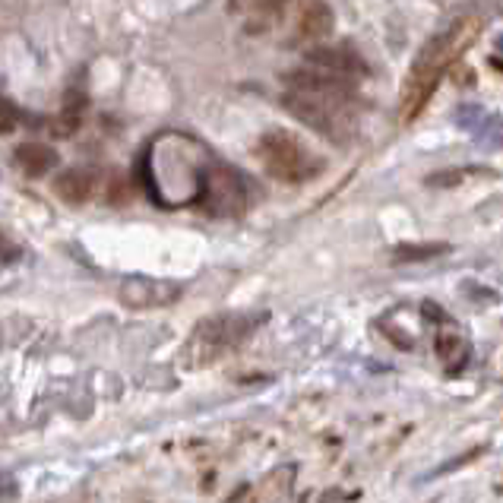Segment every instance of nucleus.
Instances as JSON below:
<instances>
[{"label": "nucleus", "instance_id": "1", "mask_svg": "<svg viewBox=\"0 0 503 503\" xmlns=\"http://www.w3.org/2000/svg\"><path fill=\"white\" fill-rule=\"evenodd\" d=\"M478 32H481V20H478V16H463V20H456L447 32L430 39L428 45L415 54L409 76H405V82H403V101H399V117H403L405 124L421 115V108L428 105V99L434 95L443 70L450 67L459 54L475 41Z\"/></svg>", "mask_w": 503, "mask_h": 503}, {"label": "nucleus", "instance_id": "2", "mask_svg": "<svg viewBox=\"0 0 503 503\" xmlns=\"http://www.w3.org/2000/svg\"><path fill=\"white\" fill-rule=\"evenodd\" d=\"M256 159L269 178L282 184H301L320 171L323 161L289 130H269L256 143Z\"/></svg>", "mask_w": 503, "mask_h": 503}, {"label": "nucleus", "instance_id": "3", "mask_svg": "<svg viewBox=\"0 0 503 503\" xmlns=\"http://www.w3.org/2000/svg\"><path fill=\"white\" fill-rule=\"evenodd\" d=\"M282 105L289 108L298 121L308 124L314 134L326 136V140H333V143H345L351 130H355L349 101H335V99H323V95H310V92L289 89L285 99H282Z\"/></svg>", "mask_w": 503, "mask_h": 503}, {"label": "nucleus", "instance_id": "4", "mask_svg": "<svg viewBox=\"0 0 503 503\" xmlns=\"http://www.w3.org/2000/svg\"><path fill=\"white\" fill-rule=\"evenodd\" d=\"M250 329H254V320H250V317H241V314L206 317V320L190 333L187 345H184V358H187V364L215 361L219 355L235 349L241 339H247Z\"/></svg>", "mask_w": 503, "mask_h": 503}, {"label": "nucleus", "instance_id": "5", "mask_svg": "<svg viewBox=\"0 0 503 503\" xmlns=\"http://www.w3.org/2000/svg\"><path fill=\"white\" fill-rule=\"evenodd\" d=\"M200 206L203 212H209L212 219H235L247 209V190L244 181L225 165L206 168L200 187Z\"/></svg>", "mask_w": 503, "mask_h": 503}, {"label": "nucleus", "instance_id": "6", "mask_svg": "<svg viewBox=\"0 0 503 503\" xmlns=\"http://www.w3.org/2000/svg\"><path fill=\"white\" fill-rule=\"evenodd\" d=\"M121 301L127 308L136 310H149V308H168L181 298V285L178 282H165V279H149V275H134L121 285Z\"/></svg>", "mask_w": 503, "mask_h": 503}, {"label": "nucleus", "instance_id": "7", "mask_svg": "<svg viewBox=\"0 0 503 503\" xmlns=\"http://www.w3.org/2000/svg\"><path fill=\"white\" fill-rule=\"evenodd\" d=\"M289 89H298V92H310V95H323V99H335V101H351L355 99V86L345 76L326 74V70L317 67H304L295 70V74L285 76Z\"/></svg>", "mask_w": 503, "mask_h": 503}, {"label": "nucleus", "instance_id": "8", "mask_svg": "<svg viewBox=\"0 0 503 503\" xmlns=\"http://www.w3.org/2000/svg\"><path fill=\"white\" fill-rule=\"evenodd\" d=\"M308 67L326 70V74L345 76V80H358L368 74L361 54H355L351 48H335V45H320L314 51H308Z\"/></svg>", "mask_w": 503, "mask_h": 503}, {"label": "nucleus", "instance_id": "9", "mask_svg": "<svg viewBox=\"0 0 503 503\" xmlns=\"http://www.w3.org/2000/svg\"><path fill=\"white\" fill-rule=\"evenodd\" d=\"M335 26L333 7L323 4V0H308L301 10L295 13V26H291V35L298 41H323Z\"/></svg>", "mask_w": 503, "mask_h": 503}, {"label": "nucleus", "instance_id": "10", "mask_svg": "<svg viewBox=\"0 0 503 503\" xmlns=\"http://www.w3.org/2000/svg\"><path fill=\"white\" fill-rule=\"evenodd\" d=\"M54 194L61 196L64 203H70V206H80L95 194V171L86 165L67 168V171L54 178Z\"/></svg>", "mask_w": 503, "mask_h": 503}, {"label": "nucleus", "instance_id": "11", "mask_svg": "<svg viewBox=\"0 0 503 503\" xmlns=\"http://www.w3.org/2000/svg\"><path fill=\"white\" fill-rule=\"evenodd\" d=\"M16 165L26 171L29 178H41L48 175L54 165H57V152H54L48 143H39V140H29V143H20L13 152Z\"/></svg>", "mask_w": 503, "mask_h": 503}, {"label": "nucleus", "instance_id": "12", "mask_svg": "<svg viewBox=\"0 0 503 503\" xmlns=\"http://www.w3.org/2000/svg\"><path fill=\"white\" fill-rule=\"evenodd\" d=\"M456 124L463 130H469L472 136L481 140H500V124L490 111H484L481 105H459L456 108Z\"/></svg>", "mask_w": 503, "mask_h": 503}, {"label": "nucleus", "instance_id": "13", "mask_svg": "<svg viewBox=\"0 0 503 503\" xmlns=\"http://www.w3.org/2000/svg\"><path fill=\"white\" fill-rule=\"evenodd\" d=\"M82 115H86V92H82V89H70V92L64 95L61 115L54 117V134L70 136L82 124Z\"/></svg>", "mask_w": 503, "mask_h": 503}, {"label": "nucleus", "instance_id": "14", "mask_svg": "<svg viewBox=\"0 0 503 503\" xmlns=\"http://www.w3.org/2000/svg\"><path fill=\"white\" fill-rule=\"evenodd\" d=\"M447 244H403V247H396V260H430V256H440L447 254Z\"/></svg>", "mask_w": 503, "mask_h": 503}, {"label": "nucleus", "instance_id": "15", "mask_svg": "<svg viewBox=\"0 0 503 503\" xmlns=\"http://www.w3.org/2000/svg\"><path fill=\"white\" fill-rule=\"evenodd\" d=\"M469 175H472L469 168H447V171H440V175L428 178V187H456V184H463Z\"/></svg>", "mask_w": 503, "mask_h": 503}, {"label": "nucleus", "instance_id": "16", "mask_svg": "<svg viewBox=\"0 0 503 503\" xmlns=\"http://www.w3.org/2000/svg\"><path fill=\"white\" fill-rule=\"evenodd\" d=\"M289 4L291 0H256L254 10H250V16H260L263 22H269V20H275V16L282 13Z\"/></svg>", "mask_w": 503, "mask_h": 503}, {"label": "nucleus", "instance_id": "17", "mask_svg": "<svg viewBox=\"0 0 503 503\" xmlns=\"http://www.w3.org/2000/svg\"><path fill=\"white\" fill-rule=\"evenodd\" d=\"M456 345H463V343H459V339H456V333L440 335V339H437V355H440V358L456 355Z\"/></svg>", "mask_w": 503, "mask_h": 503}, {"label": "nucleus", "instance_id": "18", "mask_svg": "<svg viewBox=\"0 0 503 503\" xmlns=\"http://www.w3.org/2000/svg\"><path fill=\"white\" fill-rule=\"evenodd\" d=\"M16 256H20V247L0 231V260H16Z\"/></svg>", "mask_w": 503, "mask_h": 503}, {"label": "nucleus", "instance_id": "19", "mask_svg": "<svg viewBox=\"0 0 503 503\" xmlns=\"http://www.w3.org/2000/svg\"><path fill=\"white\" fill-rule=\"evenodd\" d=\"M497 51H503V35H500V39H497Z\"/></svg>", "mask_w": 503, "mask_h": 503}]
</instances>
